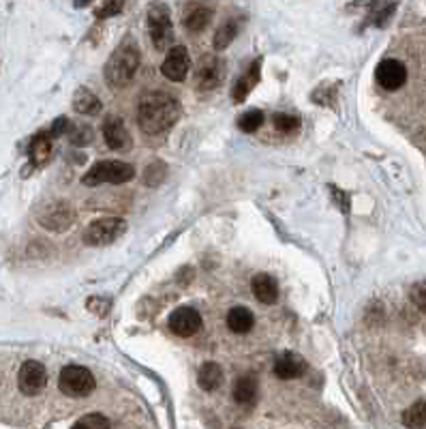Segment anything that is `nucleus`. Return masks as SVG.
<instances>
[{
  "label": "nucleus",
  "instance_id": "f257e3e1",
  "mask_svg": "<svg viewBox=\"0 0 426 429\" xmlns=\"http://www.w3.org/2000/svg\"><path fill=\"white\" fill-rule=\"evenodd\" d=\"M180 118V101L167 93H150L140 101L138 122L142 132L148 136H157L167 132Z\"/></svg>",
  "mask_w": 426,
  "mask_h": 429
},
{
  "label": "nucleus",
  "instance_id": "f03ea898",
  "mask_svg": "<svg viewBox=\"0 0 426 429\" xmlns=\"http://www.w3.org/2000/svg\"><path fill=\"white\" fill-rule=\"evenodd\" d=\"M140 60H142V56H140V50L135 43L133 41L122 43L105 65V71H103L105 82L112 89H122V86H126L133 79V75L140 67Z\"/></svg>",
  "mask_w": 426,
  "mask_h": 429
},
{
  "label": "nucleus",
  "instance_id": "7ed1b4c3",
  "mask_svg": "<svg viewBox=\"0 0 426 429\" xmlns=\"http://www.w3.org/2000/svg\"><path fill=\"white\" fill-rule=\"evenodd\" d=\"M135 177V167L131 163H124V161H99L95 163L88 174L81 179V183L86 187H97V185H122V183H129Z\"/></svg>",
  "mask_w": 426,
  "mask_h": 429
},
{
  "label": "nucleus",
  "instance_id": "20e7f679",
  "mask_svg": "<svg viewBox=\"0 0 426 429\" xmlns=\"http://www.w3.org/2000/svg\"><path fill=\"white\" fill-rule=\"evenodd\" d=\"M97 380L88 367L67 365L58 376V389L69 397H86L95 391Z\"/></svg>",
  "mask_w": 426,
  "mask_h": 429
},
{
  "label": "nucleus",
  "instance_id": "39448f33",
  "mask_svg": "<svg viewBox=\"0 0 426 429\" xmlns=\"http://www.w3.org/2000/svg\"><path fill=\"white\" fill-rule=\"evenodd\" d=\"M148 32L157 50H167L174 43V24L165 5H152L148 11Z\"/></svg>",
  "mask_w": 426,
  "mask_h": 429
},
{
  "label": "nucleus",
  "instance_id": "423d86ee",
  "mask_svg": "<svg viewBox=\"0 0 426 429\" xmlns=\"http://www.w3.org/2000/svg\"><path fill=\"white\" fill-rule=\"evenodd\" d=\"M126 232V224L120 217H103L97 219L88 226V230L84 232V241L91 247H103L114 241H118Z\"/></svg>",
  "mask_w": 426,
  "mask_h": 429
},
{
  "label": "nucleus",
  "instance_id": "0eeeda50",
  "mask_svg": "<svg viewBox=\"0 0 426 429\" xmlns=\"http://www.w3.org/2000/svg\"><path fill=\"white\" fill-rule=\"evenodd\" d=\"M73 222H75V210L71 204L62 200L50 202L48 206L39 210V224L52 232H65Z\"/></svg>",
  "mask_w": 426,
  "mask_h": 429
},
{
  "label": "nucleus",
  "instance_id": "6e6552de",
  "mask_svg": "<svg viewBox=\"0 0 426 429\" xmlns=\"http://www.w3.org/2000/svg\"><path fill=\"white\" fill-rule=\"evenodd\" d=\"M225 77V63L217 56V54H208L199 60L197 73H195V82L201 91H212L223 82Z\"/></svg>",
  "mask_w": 426,
  "mask_h": 429
},
{
  "label": "nucleus",
  "instance_id": "1a4fd4ad",
  "mask_svg": "<svg viewBox=\"0 0 426 429\" xmlns=\"http://www.w3.org/2000/svg\"><path fill=\"white\" fill-rule=\"evenodd\" d=\"M48 384V371L46 367L41 365L39 361H26L22 367H20V373H18V386L24 395H36L46 389Z\"/></svg>",
  "mask_w": 426,
  "mask_h": 429
},
{
  "label": "nucleus",
  "instance_id": "9d476101",
  "mask_svg": "<svg viewBox=\"0 0 426 429\" xmlns=\"http://www.w3.org/2000/svg\"><path fill=\"white\" fill-rule=\"evenodd\" d=\"M375 77H377L381 89L399 91L401 86L407 82V67L401 60H397V58H386V60H381L377 65Z\"/></svg>",
  "mask_w": 426,
  "mask_h": 429
},
{
  "label": "nucleus",
  "instance_id": "9b49d317",
  "mask_svg": "<svg viewBox=\"0 0 426 429\" xmlns=\"http://www.w3.org/2000/svg\"><path fill=\"white\" fill-rule=\"evenodd\" d=\"M189 67H191V58L185 46H176L167 52L165 60H163V75L172 82H182L189 75Z\"/></svg>",
  "mask_w": 426,
  "mask_h": 429
},
{
  "label": "nucleus",
  "instance_id": "f8f14e48",
  "mask_svg": "<svg viewBox=\"0 0 426 429\" xmlns=\"http://www.w3.org/2000/svg\"><path fill=\"white\" fill-rule=\"evenodd\" d=\"M201 328V316L193 307H178L169 316V331L178 337H193Z\"/></svg>",
  "mask_w": 426,
  "mask_h": 429
},
{
  "label": "nucleus",
  "instance_id": "ddd939ff",
  "mask_svg": "<svg viewBox=\"0 0 426 429\" xmlns=\"http://www.w3.org/2000/svg\"><path fill=\"white\" fill-rule=\"evenodd\" d=\"M103 138L112 151H129L131 148V134L126 132L124 120L118 116H107L103 122Z\"/></svg>",
  "mask_w": 426,
  "mask_h": 429
},
{
  "label": "nucleus",
  "instance_id": "4468645a",
  "mask_svg": "<svg viewBox=\"0 0 426 429\" xmlns=\"http://www.w3.org/2000/svg\"><path fill=\"white\" fill-rule=\"evenodd\" d=\"M307 371V361L295 354V352H285L274 361V376L281 380H293L300 378Z\"/></svg>",
  "mask_w": 426,
  "mask_h": 429
},
{
  "label": "nucleus",
  "instance_id": "2eb2a0df",
  "mask_svg": "<svg viewBox=\"0 0 426 429\" xmlns=\"http://www.w3.org/2000/svg\"><path fill=\"white\" fill-rule=\"evenodd\" d=\"M258 378H255L253 373H244L236 380L234 384V399L238 406L242 408H251L255 406V402H258Z\"/></svg>",
  "mask_w": 426,
  "mask_h": 429
},
{
  "label": "nucleus",
  "instance_id": "dca6fc26",
  "mask_svg": "<svg viewBox=\"0 0 426 429\" xmlns=\"http://www.w3.org/2000/svg\"><path fill=\"white\" fill-rule=\"evenodd\" d=\"M251 290L255 294V298L264 305H274L279 300V286L274 281V277H270L268 273H258L251 281Z\"/></svg>",
  "mask_w": 426,
  "mask_h": 429
},
{
  "label": "nucleus",
  "instance_id": "f3484780",
  "mask_svg": "<svg viewBox=\"0 0 426 429\" xmlns=\"http://www.w3.org/2000/svg\"><path fill=\"white\" fill-rule=\"evenodd\" d=\"M223 382V369L219 363H204L197 371V384H199V389L206 391V393H212V391H217L219 386Z\"/></svg>",
  "mask_w": 426,
  "mask_h": 429
},
{
  "label": "nucleus",
  "instance_id": "a211bd4d",
  "mask_svg": "<svg viewBox=\"0 0 426 429\" xmlns=\"http://www.w3.org/2000/svg\"><path fill=\"white\" fill-rule=\"evenodd\" d=\"M260 69H262L260 60H253V65L248 67V71L236 82V89H234V101H236V103H242V101L248 97V93L255 89V86H258V82H260Z\"/></svg>",
  "mask_w": 426,
  "mask_h": 429
},
{
  "label": "nucleus",
  "instance_id": "6ab92c4d",
  "mask_svg": "<svg viewBox=\"0 0 426 429\" xmlns=\"http://www.w3.org/2000/svg\"><path fill=\"white\" fill-rule=\"evenodd\" d=\"M28 155L32 165H44L50 161L52 157V136L50 134H39L32 138L30 146H28Z\"/></svg>",
  "mask_w": 426,
  "mask_h": 429
},
{
  "label": "nucleus",
  "instance_id": "aec40b11",
  "mask_svg": "<svg viewBox=\"0 0 426 429\" xmlns=\"http://www.w3.org/2000/svg\"><path fill=\"white\" fill-rule=\"evenodd\" d=\"M227 326L236 335H246L255 326V316L246 307H232L227 314Z\"/></svg>",
  "mask_w": 426,
  "mask_h": 429
},
{
  "label": "nucleus",
  "instance_id": "412c9836",
  "mask_svg": "<svg viewBox=\"0 0 426 429\" xmlns=\"http://www.w3.org/2000/svg\"><path fill=\"white\" fill-rule=\"evenodd\" d=\"M73 108L79 114H86V116H95L101 112V101L95 93H91L88 89H79L73 97Z\"/></svg>",
  "mask_w": 426,
  "mask_h": 429
},
{
  "label": "nucleus",
  "instance_id": "4be33fe9",
  "mask_svg": "<svg viewBox=\"0 0 426 429\" xmlns=\"http://www.w3.org/2000/svg\"><path fill=\"white\" fill-rule=\"evenodd\" d=\"M212 20V11L206 9V7H195L191 13H187L185 18V28L191 30V32H201Z\"/></svg>",
  "mask_w": 426,
  "mask_h": 429
},
{
  "label": "nucleus",
  "instance_id": "5701e85b",
  "mask_svg": "<svg viewBox=\"0 0 426 429\" xmlns=\"http://www.w3.org/2000/svg\"><path fill=\"white\" fill-rule=\"evenodd\" d=\"M405 427H424L426 425V402H415L403 412Z\"/></svg>",
  "mask_w": 426,
  "mask_h": 429
},
{
  "label": "nucleus",
  "instance_id": "b1692460",
  "mask_svg": "<svg viewBox=\"0 0 426 429\" xmlns=\"http://www.w3.org/2000/svg\"><path fill=\"white\" fill-rule=\"evenodd\" d=\"M238 34V22L236 20H229V22H225L219 30H217V34H215V50H225L229 43L234 41V37Z\"/></svg>",
  "mask_w": 426,
  "mask_h": 429
},
{
  "label": "nucleus",
  "instance_id": "393cba45",
  "mask_svg": "<svg viewBox=\"0 0 426 429\" xmlns=\"http://www.w3.org/2000/svg\"><path fill=\"white\" fill-rule=\"evenodd\" d=\"M262 124H264V112L260 110H248L238 118V127L244 134H255Z\"/></svg>",
  "mask_w": 426,
  "mask_h": 429
},
{
  "label": "nucleus",
  "instance_id": "a878e982",
  "mask_svg": "<svg viewBox=\"0 0 426 429\" xmlns=\"http://www.w3.org/2000/svg\"><path fill=\"white\" fill-rule=\"evenodd\" d=\"M272 122H274V129H277V132L283 134V136H289V134L298 132V127H300V118L293 116V114H285V112L274 114Z\"/></svg>",
  "mask_w": 426,
  "mask_h": 429
},
{
  "label": "nucleus",
  "instance_id": "bb28decb",
  "mask_svg": "<svg viewBox=\"0 0 426 429\" xmlns=\"http://www.w3.org/2000/svg\"><path fill=\"white\" fill-rule=\"evenodd\" d=\"M69 138L75 146H86L93 142V129L88 124H71L69 122Z\"/></svg>",
  "mask_w": 426,
  "mask_h": 429
},
{
  "label": "nucleus",
  "instance_id": "cd10ccee",
  "mask_svg": "<svg viewBox=\"0 0 426 429\" xmlns=\"http://www.w3.org/2000/svg\"><path fill=\"white\" fill-rule=\"evenodd\" d=\"M124 9V0H105V3L97 9V18L99 20H107L118 15Z\"/></svg>",
  "mask_w": 426,
  "mask_h": 429
},
{
  "label": "nucleus",
  "instance_id": "c85d7f7f",
  "mask_svg": "<svg viewBox=\"0 0 426 429\" xmlns=\"http://www.w3.org/2000/svg\"><path fill=\"white\" fill-rule=\"evenodd\" d=\"M75 427L77 429H81V427H88V429H103V427H109V421L105 418V416H101V414H88V416H84V418H79L77 423H75Z\"/></svg>",
  "mask_w": 426,
  "mask_h": 429
},
{
  "label": "nucleus",
  "instance_id": "c756f323",
  "mask_svg": "<svg viewBox=\"0 0 426 429\" xmlns=\"http://www.w3.org/2000/svg\"><path fill=\"white\" fill-rule=\"evenodd\" d=\"M411 303L420 309V312H424L426 314V281H420V283H415L413 288H411Z\"/></svg>",
  "mask_w": 426,
  "mask_h": 429
},
{
  "label": "nucleus",
  "instance_id": "7c9ffc66",
  "mask_svg": "<svg viewBox=\"0 0 426 429\" xmlns=\"http://www.w3.org/2000/svg\"><path fill=\"white\" fill-rule=\"evenodd\" d=\"M86 305H88V309H93L95 314H99V316H105L112 303H109V300H105L103 296H95V298H91V300H88Z\"/></svg>",
  "mask_w": 426,
  "mask_h": 429
},
{
  "label": "nucleus",
  "instance_id": "2f4dec72",
  "mask_svg": "<svg viewBox=\"0 0 426 429\" xmlns=\"http://www.w3.org/2000/svg\"><path fill=\"white\" fill-rule=\"evenodd\" d=\"M65 132H69V120H67V118H58V120L54 122V127H52L50 136H52V138H58V136H62Z\"/></svg>",
  "mask_w": 426,
  "mask_h": 429
}]
</instances>
